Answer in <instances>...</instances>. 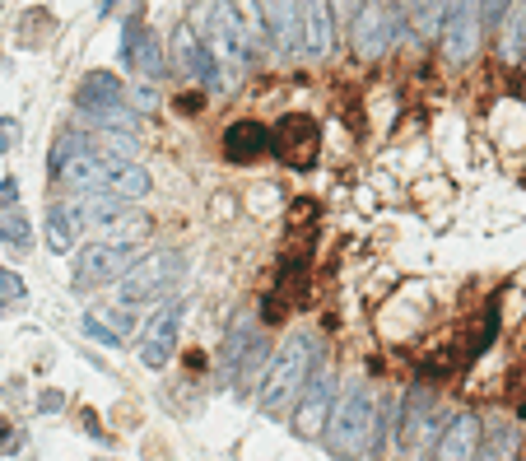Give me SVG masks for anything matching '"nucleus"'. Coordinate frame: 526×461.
<instances>
[{
    "label": "nucleus",
    "mask_w": 526,
    "mask_h": 461,
    "mask_svg": "<svg viewBox=\"0 0 526 461\" xmlns=\"http://www.w3.org/2000/svg\"><path fill=\"white\" fill-rule=\"evenodd\" d=\"M373 434H378V396H373V387L364 378H350L340 401L331 406V420H326V448L336 457L354 461L368 452Z\"/></svg>",
    "instance_id": "f257e3e1"
},
{
    "label": "nucleus",
    "mask_w": 526,
    "mask_h": 461,
    "mask_svg": "<svg viewBox=\"0 0 526 461\" xmlns=\"http://www.w3.org/2000/svg\"><path fill=\"white\" fill-rule=\"evenodd\" d=\"M61 182L66 187H80L89 196H117V201H140L149 196V173L131 159H94V154H75V159L61 168Z\"/></svg>",
    "instance_id": "f03ea898"
},
{
    "label": "nucleus",
    "mask_w": 526,
    "mask_h": 461,
    "mask_svg": "<svg viewBox=\"0 0 526 461\" xmlns=\"http://www.w3.org/2000/svg\"><path fill=\"white\" fill-rule=\"evenodd\" d=\"M317 336H294L284 340V350L275 354V364H270L266 382H261V410L266 415H284L289 401H298V392L308 387L312 378V359H317Z\"/></svg>",
    "instance_id": "7ed1b4c3"
},
{
    "label": "nucleus",
    "mask_w": 526,
    "mask_h": 461,
    "mask_svg": "<svg viewBox=\"0 0 526 461\" xmlns=\"http://www.w3.org/2000/svg\"><path fill=\"white\" fill-rule=\"evenodd\" d=\"M182 280V252H149L122 275V303H149Z\"/></svg>",
    "instance_id": "20e7f679"
},
{
    "label": "nucleus",
    "mask_w": 526,
    "mask_h": 461,
    "mask_svg": "<svg viewBox=\"0 0 526 461\" xmlns=\"http://www.w3.org/2000/svg\"><path fill=\"white\" fill-rule=\"evenodd\" d=\"M135 261V247L126 243H94L84 247L80 257H75V289H98V285H112V280H122L131 271Z\"/></svg>",
    "instance_id": "39448f33"
},
{
    "label": "nucleus",
    "mask_w": 526,
    "mask_h": 461,
    "mask_svg": "<svg viewBox=\"0 0 526 461\" xmlns=\"http://www.w3.org/2000/svg\"><path fill=\"white\" fill-rule=\"evenodd\" d=\"M480 38H485V14H480V5H452L443 28H438V42H443L447 61H471Z\"/></svg>",
    "instance_id": "423d86ee"
},
{
    "label": "nucleus",
    "mask_w": 526,
    "mask_h": 461,
    "mask_svg": "<svg viewBox=\"0 0 526 461\" xmlns=\"http://www.w3.org/2000/svg\"><path fill=\"white\" fill-rule=\"evenodd\" d=\"M331 406H336V378L326 368H317L308 378V387H303V396H298V415H294L298 438H322L326 420H331Z\"/></svg>",
    "instance_id": "0eeeda50"
},
{
    "label": "nucleus",
    "mask_w": 526,
    "mask_h": 461,
    "mask_svg": "<svg viewBox=\"0 0 526 461\" xmlns=\"http://www.w3.org/2000/svg\"><path fill=\"white\" fill-rule=\"evenodd\" d=\"M182 312H187V299H168L159 308V317L145 326V345H140V364H145V368H163L168 359H173Z\"/></svg>",
    "instance_id": "6e6552de"
},
{
    "label": "nucleus",
    "mask_w": 526,
    "mask_h": 461,
    "mask_svg": "<svg viewBox=\"0 0 526 461\" xmlns=\"http://www.w3.org/2000/svg\"><path fill=\"white\" fill-rule=\"evenodd\" d=\"M270 150L280 154L284 163H294V168H308L312 154H317V122L312 117H284L270 131Z\"/></svg>",
    "instance_id": "1a4fd4ad"
},
{
    "label": "nucleus",
    "mask_w": 526,
    "mask_h": 461,
    "mask_svg": "<svg viewBox=\"0 0 526 461\" xmlns=\"http://www.w3.org/2000/svg\"><path fill=\"white\" fill-rule=\"evenodd\" d=\"M438 410H433V392L419 382V387H410L401 401V443L405 448H424L429 443V424L433 429H447V420H433Z\"/></svg>",
    "instance_id": "9d476101"
},
{
    "label": "nucleus",
    "mask_w": 526,
    "mask_h": 461,
    "mask_svg": "<svg viewBox=\"0 0 526 461\" xmlns=\"http://www.w3.org/2000/svg\"><path fill=\"white\" fill-rule=\"evenodd\" d=\"M173 66L187 75V80H201V84H224V70H219V61L210 56V47H205L196 33H191L187 24L177 28L173 38Z\"/></svg>",
    "instance_id": "9b49d317"
},
{
    "label": "nucleus",
    "mask_w": 526,
    "mask_h": 461,
    "mask_svg": "<svg viewBox=\"0 0 526 461\" xmlns=\"http://www.w3.org/2000/svg\"><path fill=\"white\" fill-rule=\"evenodd\" d=\"M122 61L135 70V75H145V80H159V75H163V52H159V38L149 33V24L140 19V14H131V19H126Z\"/></svg>",
    "instance_id": "f8f14e48"
},
{
    "label": "nucleus",
    "mask_w": 526,
    "mask_h": 461,
    "mask_svg": "<svg viewBox=\"0 0 526 461\" xmlns=\"http://www.w3.org/2000/svg\"><path fill=\"white\" fill-rule=\"evenodd\" d=\"M392 24L396 14L387 10V5H359V14H354V52L364 56V61H373V56H382V47L392 42Z\"/></svg>",
    "instance_id": "ddd939ff"
},
{
    "label": "nucleus",
    "mask_w": 526,
    "mask_h": 461,
    "mask_svg": "<svg viewBox=\"0 0 526 461\" xmlns=\"http://www.w3.org/2000/svg\"><path fill=\"white\" fill-rule=\"evenodd\" d=\"M475 448H480V415H457L438 438L433 461H475Z\"/></svg>",
    "instance_id": "4468645a"
},
{
    "label": "nucleus",
    "mask_w": 526,
    "mask_h": 461,
    "mask_svg": "<svg viewBox=\"0 0 526 461\" xmlns=\"http://www.w3.org/2000/svg\"><path fill=\"white\" fill-rule=\"evenodd\" d=\"M257 19L284 52H298V42H303V10L298 5H284V0L280 5H261Z\"/></svg>",
    "instance_id": "2eb2a0df"
},
{
    "label": "nucleus",
    "mask_w": 526,
    "mask_h": 461,
    "mask_svg": "<svg viewBox=\"0 0 526 461\" xmlns=\"http://www.w3.org/2000/svg\"><path fill=\"white\" fill-rule=\"evenodd\" d=\"M261 150H270V131L261 122H233L229 131H224V154L229 159H257Z\"/></svg>",
    "instance_id": "dca6fc26"
},
{
    "label": "nucleus",
    "mask_w": 526,
    "mask_h": 461,
    "mask_svg": "<svg viewBox=\"0 0 526 461\" xmlns=\"http://www.w3.org/2000/svg\"><path fill=\"white\" fill-rule=\"evenodd\" d=\"M75 103H80V112L112 108V103H122V80L108 75V70H94V75H84V84L75 89Z\"/></svg>",
    "instance_id": "f3484780"
},
{
    "label": "nucleus",
    "mask_w": 526,
    "mask_h": 461,
    "mask_svg": "<svg viewBox=\"0 0 526 461\" xmlns=\"http://www.w3.org/2000/svg\"><path fill=\"white\" fill-rule=\"evenodd\" d=\"M252 336H257V317L252 312H233V322H229V336H224V373H238V364H243V354L252 350Z\"/></svg>",
    "instance_id": "a211bd4d"
},
{
    "label": "nucleus",
    "mask_w": 526,
    "mask_h": 461,
    "mask_svg": "<svg viewBox=\"0 0 526 461\" xmlns=\"http://www.w3.org/2000/svg\"><path fill=\"white\" fill-rule=\"evenodd\" d=\"M475 461H517V424L499 420V424H489V429H480Z\"/></svg>",
    "instance_id": "6ab92c4d"
},
{
    "label": "nucleus",
    "mask_w": 526,
    "mask_h": 461,
    "mask_svg": "<svg viewBox=\"0 0 526 461\" xmlns=\"http://www.w3.org/2000/svg\"><path fill=\"white\" fill-rule=\"evenodd\" d=\"M303 52L312 61L331 52V10L326 5H303Z\"/></svg>",
    "instance_id": "aec40b11"
},
{
    "label": "nucleus",
    "mask_w": 526,
    "mask_h": 461,
    "mask_svg": "<svg viewBox=\"0 0 526 461\" xmlns=\"http://www.w3.org/2000/svg\"><path fill=\"white\" fill-rule=\"evenodd\" d=\"M122 215V201H117V196H84V201H75V210H70V219H75V224H112V219Z\"/></svg>",
    "instance_id": "412c9836"
},
{
    "label": "nucleus",
    "mask_w": 526,
    "mask_h": 461,
    "mask_svg": "<svg viewBox=\"0 0 526 461\" xmlns=\"http://www.w3.org/2000/svg\"><path fill=\"white\" fill-rule=\"evenodd\" d=\"M75 219H70V205H52L47 210V247L52 252H70L75 247Z\"/></svg>",
    "instance_id": "4be33fe9"
},
{
    "label": "nucleus",
    "mask_w": 526,
    "mask_h": 461,
    "mask_svg": "<svg viewBox=\"0 0 526 461\" xmlns=\"http://www.w3.org/2000/svg\"><path fill=\"white\" fill-rule=\"evenodd\" d=\"M0 238L14 243V247H28V238H33V233H28V219L24 215H0Z\"/></svg>",
    "instance_id": "5701e85b"
},
{
    "label": "nucleus",
    "mask_w": 526,
    "mask_h": 461,
    "mask_svg": "<svg viewBox=\"0 0 526 461\" xmlns=\"http://www.w3.org/2000/svg\"><path fill=\"white\" fill-rule=\"evenodd\" d=\"M14 303H24V280L0 266V308H14Z\"/></svg>",
    "instance_id": "b1692460"
},
{
    "label": "nucleus",
    "mask_w": 526,
    "mask_h": 461,
    "mask_svg": "<svg viewBox=\"0 0 526 461\" xmlns=\"http://www.w3.org/2000/svg\"><path fill=\"white\" fill-rule=\"evenodd\" d=\"M84 336H94V340H103V345H122V336H117V331H108V326L98 322L94 312H89V317H84Z\"/></svg>",
    "instance_id": "393cba45"
},
{
    "label": "nucleus",
    "mask_w": 526,
    "mask_h": 461,
    "mask_svg": "<svg viewBox=\"0 0 526 461\" xmlns=\"http://www.w3.org/2000/svg\"><path fill=\"white\" fill-rule=\"evenodd\" d=\"M443 19H447V10H443V5H424V10H419V28H424V33H433V28H443Z\"/></svg>",
    "instance_id": "a878e982"
},
{
    "label": "nucleus",
    "mask_w": 526,
    "mask_h": 461,
    "mask_svg": "<svg viewBox=\"0 0 526 461\" xmlns=\"http://www.w3.org/2000/svg\"><path fill=\"white\" fill-rule=\"evenodd\" d=\"M94 317L108 326V331H117V336H122L126 326H131V317H126V312H94Z\"/></svg>",
    "instance_id": "bb28decb"
},
{
    "label": "nucleus",
    "mask_w": 526,
    "mask_h": 461,
    "mask_svg": "<svg viewBox=\"0 0 526 461\" xmlns=\"http://www.w3.org/2000/svg\"><path fill=\"white\" fill-rule=\"evenodd\" d=\"M14 201H19V182H14V177H5V182H0V210H10Z\"/></svg>",
    "instance_id": "cd10ccee"
},
{
    "label": "nucleus",
    "mask_w": 526,
    "mask_h": 461,
    "mask_svg": "<svg viewBox=\"0 0 526 461\" xmlns=\"http://www.w3.org/2000/svg\"><path fill=\"white\" fill-rule=\"evenodd\" d=\"M61 406H66V396L61 392H42L38 396V410H61Z\"/></svg>",
    "instance_id": "c85d7f7f"
},
{
    "label": "nucleus",
    "mask_w": 526,
    "mask_h": 461,
    "mask_svg": "<svg viewBox=\"0 0 526 461\" xmlns=\"http://www.w3.org/2000/svg\"><path fill=\"white\" fill-rule=\"evenodd\" d=\"M135 103H140V108H154V89H149V84L145 89H135Z\"/></svg>",
    "instance_id": "c756f323"
},
{
    "label": "nucleus",
    "mask_w": 526,
    "mask_h": 461,
    "mask_svg": "<svg viewBox=\"0 0 526 461\" xmlns=\"http://www.w3.org/2000/svg\"><path fill=\"white\" fill-rule=\"evenodd\" d=\"M10 140H14V126L5 122V126H0V150H5V145H10Z\"/></svg>",
    "instance_id": "7c9ffc66"
}]
</instances>
